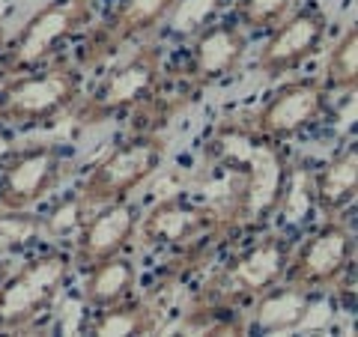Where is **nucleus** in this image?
I'll use <instances>...</instances> for the list:
<instances>
[{"instance_id": "2eb2a0df", "label": "nucleus", "mask_w": 358, "mask_h": 337, "mask_svg": "<svg viewBox=\"0 0 358 337\" xmlns=\"http://www.w3.org/2000/svg\"><path fill=\"white\" fill-rule=\"evenodd\" d=\"M138 233V212L129 200H114V203L96 206L87 212L81 230L75 236V266H93L108 257L122 254Z\"/></svg>"}, {"instance_id": "f8f14e48", "label": "nucleus", "mask_w": 358, "mask_h": 337, "mask_svg": "<svg viewBox=\"0 0 358 337\" xmlns=\"http://www.w3.org/2000/svg\"><path fill=\"white\" fill-rule=\"evenodd\" d=\"M329 36V15L322 9H293L281 24L268 30L263 48L257 51V69L266 78H281L301 69L317 57Z\"/></svg>"}, {"instance_id": "7ed1b4c3", "label": "nucleus", "mask_w": 358, "mask_h": 337, "mask_svg": "<svg viewBox=\"0 0 358 337\" xmlns=\"http://www.w3.org/2000/svg\"><path fill=\"white\" fill-rule=\"evenodd\" d=\"M81 72L69 63H48L33 72L9 75L0 84V126H48L69 114L81 99Z\"/></svg>"}, {"instance_id": "ddd939ff", "label": "nucleus", "mask_w": 358, "mask_h": 337, "mask_svg": "<svg viewBox=\"0 0 358 337\" xmlns=\"http://www.w3.org/2000/svg\"><path fill=\"white\" fill-rule=\"evenodd\" d=\"M227 227V221L218 209L192 203L185 197H164L143 218H138V233L147 248H185V245L200 242L203 236H212Z\"/></svg>"}, {"instance_id": "f257e3e1", "label": "nucleus", "mask_w": 358, "mask_h": 337, "mask_svg": "<svg viewBox=\"0 0 358 337\" xmlns=\"http://www.w3.org/2000/svg\"><path fill=\"white\" fill-rule=\"evenodd\" d=\"M227 167L239 173V191L233 203V221H242L245 227H263V224L278 215L289 194V162L284 143L257 138L248 129L242 134V147L236 150L230 143Z\"/></svg>"}, {"instance_id": "dca6fc26", "label": "nucleus", "mask_w": 358, "mask_h": 337, "mask_svg": "<svg viewBox=\"0 0 358 337\" xmlns=\"http://www.w3.org/2000/svg\"><path fill=\"white\" fill-rule=\"evenodd\" d=\"M358 197V147L346 143L310 176V200L322 218H338Z\"/></svg>"}, {"instance_id": "4468645a", "label": "nucleus", "mask_w": 358, "mask_h": 337, "mask_svg": "<svg viewBox=\"0 0 358 337\" xmlns=\"http://www.w3.org/2000/svg\"><path fill=\"white\" fill-rule=\"evenodd\" d=\"M179 3H182V0H117L110 15L87 33L81 63L96 66V63H102L108 54L120 51L122 45L147 36V33L162 27L164 21L176 13Z\"/></svg>"}, {"instance_id": "a211bd4d", "label": "nucleus", "mask_w": 358, "mask_h": 337, "mask_svg": "<svg viewBox=\"0 0 358 337\" xmlns=\"http://www.w3.org/2000/svg\"><path fill=\"white\" fill-rule=\"evenodd\" d=\"M134 287H138V266L129 257L117 254L102 263L87 266L81 299L90 310H105V308H114L120 301L131 299Z\"/></svg>"}, {"instance_id": "6ab92c4d", "label": "nucleus", "mask_w": 358, "mask_h": 337, "mask_svg": "<svg viewBox=\"0 0 358 337\" xmlns=\"http://www.w3.org/2000/svg\"><path fill=\"white\" fill-rule=\"evenodd\" d=\"M162 325L159 308L147 305L141 299H126L114 308L96 310L93 322H90V334L96 337H122V334H152Z\"/></svg>"}, {"instance_id": "6e6552de", "label": "nucleus", "mask_w": 358, "mask_h": 337, "mask_svg": "<svg viewBox=\"0 0 358 337\" xmlns=\"http://www.w3.org/2000/svg\"><path fill=\"white\" fill-rule=\"evenodd\" d=\"M293 239L284 233H266L248 248H242L227 268L215 278V296L227 305H251L268 287L281 284L293 254Z\"/></svg>"}, {"instance_id": "a878e982", "label": "nucleus", "mask_w": 358, "mask_h": 337, "mask_svg": "<svg viewBox=\"0 0 358 337\" xmlns=\"http://www.w3.org/2000/svg\"><path fill=\"white\" fill-rule=\"evenodd\" d=\"M6 275H9V266H6V260H0V284H3Z\"/></svg>"}, {"instance_id": "39448f33", "label": "nucleus", "mask_w": 358, "mask_h": 337, "mask_svg": "<svg viewBox=\"0 0 358 337\" xmlns=\"http://www.w3.org/2000/svg\"><path fill=\"white\" fill-rule=\"evenodd\" d=\"M75 260L66 251H42L0 284V331L30 329L54 308L63 287L69 284Z\"/></svg>"}, {"instance_id": "393cba45", "label": "nucleus", "mask_w": 358, "mask_h": 337, "mask_svg": "<svg viewBox=\"0 0 358 337\" xmlns=\"http://www.w3.org/2000/svg\"><path fill=\"white\" fill-rule=\"evenodd\" d=\"M6 39H9V33H6V27H3V24H0V51L6 48Z\"/></svg>"}, {"instance_id": "f3484780", "label": "nucleus", "mask_w": 358, "mask_h": 337, "mask_svg": "<svg viewBox=\"0 0 358 337\" xmlns=\"http://www.w3.org/2000/svg\"><path fill=\"white\" fill-rule=\"evenodd\" d=\"M251 325L254 331L263 334H281V331H293L301 322L308 320V313L313 308V293L301 289L296 284H281L268 287L266 293H260L251 301Z\"/></svg>"}, {"instance_id": "f03ea898", "label": "nucleus", "mask_w": 358, "mask_h": 337, "mask_svg": "<svg viewBox=\"0 0 358 337\" xmlns=\"http://www.w3.org/2000/svg\"><path fill=\"white\" fill-rule=\"evenodd\" d=\"M164 81V51L159 45H141L99 78L87 96L78 99L75 120L81 126H99L129 110L152 105Z\"/></svg>"}, {"instance_id": "9d476101", "label": "nucleus", "mask_w": 358, "mask_h": 337, "mask_svg": "<svg viewBox=\"0 0 358 337\" xmlns=\"http://www.w3.org/2000/svg\"><path fill=\"white\" fill-rule=\"evenodd\" d=\"M66 155L54 143L15 147L0 167V209H33L63 182Z\"/></svg>"}, {"instance_id": "0eeeda50", "label": "nucleus", "mask_w": 358, "mask_h": 337, "mask_svg": "<svg viewBox=\"0 0 358 337\" xmlns=\"http://www.w3.org/2000/svg\"><path fill=\"white\" fill-rule=\"evenodd\" d=\"M355 263V230L341 215L326 218L310 236L293 245L284 280L310 293L341 284Z\"/></svg>"}, {"instance_id": "b1692460", "label": "nucleus", "mask_w": 358, "mask_h": 337, "mask_svg": "<svg viewBox=\"0 0 358 337\" xmlns=\"http://www.w3.org/2000/svg\"><path fill=\"white\" fill-rule=\"evenodd\" d=\"M15 150V138H13V131H9V126H0V167L6 164V159L13 155Z\"/></svg>"}, {"instance_id": "423d86ee", "label": "nucleus", "mask_w": 358, "mask_h": 337, "mask_svg": "<svg viewBox=\"0 0 358 337\" xmlns=\"http://www.w3.org/2000/svg\"><path fill=\"white\" fill-rule=\"evenodd\" d=\"M164 155L167 141L162 134H134L90 167L78 188V197L84 200L87 209L114 203V200H129L131 191H138L150 176L162 171Z\"/></svg>"}, {"instance_id": "1a4fd4ad", "label": "nucleus", "mask_w": 358, "mask_h": 337, "mask_svg": "<svg viewBox=\"0 0 358 337\" xmlns=\"http://www.w3.org/2000/svg\"><path fill=\"white\" fill-rule=\"evenodd\" d=\"M329 93L322 78H296L266 99V105L251 117L248 129L266 141H293L305 129L329 117Z\"/></svg>"}, {"instance_id": "4be33fe9", "label": "nucleus", "mask_w": 358, "mask_h": 337, "mask_svg": "<svg viewBox=\"0 0 358 337\" xmlns=\"http://www.w3.org/2000/svg\"><path fill=\"white\" fill-rule=\"evenodd\" d=\"M299 0H236V18L245 30H272L293 13Z\"/></svg>"}, {"instance_id": "9b49d317", "label": "nucleus", "mask_w": 358, "mask_h": 337, "mask_svg": "<svg viewBox=\"0 0 358 337\" xmlns=\"http://www.w3.org/2000/svg\"><path fill=\"white\" fill-rule=\"evenodd\" d=\"M248 54V33L233 21H212L200 27L188 42L179 81L188 89L212 87L230 78Z\"/></svg>"}, {"instance_id": "20e7f679", "label": "nucleus", "mask_w": 358, "mask_h": 337, "mask_svg": "<svg viewBox=\"0 0 358 337\" xmlns=\"http://www.w3.org/2000/svg\"><path fill=\"white\" fill-rule=\"evenodd\" d=\"M96 0H48L0 51V78L48 66L66 42L93 24Z\"/></svg>"}, {"instance_id": "5701e85b", "label": "nucleus", "mask_w": 358, "mask_h": 337, "mask_svg": "<svg viewBox=\"0 0 358 337\" xmlns=\"http://www.w3.org/2000/svg\"><path fill=\"white\" fill-rule=\"evenodd\" d=\"M39 233V215H30V209H0V248L18 251L30 245Z\"/></svg>"}, {"instance_id": "aec40b11", "label": "nucleus", "mask_w": 358, "mask_h": 337, "mask_svg": "<svg viewBox=\"0 0 358 337\" xmlns=\"http://www.w3.org/2000/svg\"><path fill=\"white\" fill-rule=\"evenodd\" d=\"M329 89L338 93H355L358 87V27H346L338 45L329 51L326 75H322Z\"/></svg>"}, {"instance_id": "412c9836", "label": "nucleus", "mask_w": 358, "mask_h": 337, "mask_svg": "<svg viewBox=\"0 0 358 337\" xmlns=\"http://www.w3.org/2000/svg\"><path fill=\"white\" fill-rule=\"evenodd\" d=\"M87 212L90 209L84 206V200L78 197V191H72V194L60 197L45 215H39L42 233L51 236V239H75L84 218H87Z\"/></svg>"}]
</instances>
